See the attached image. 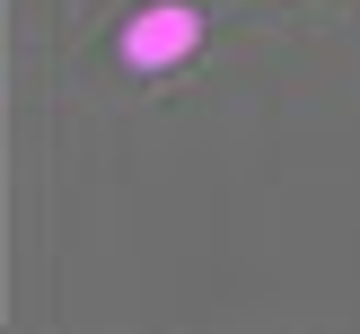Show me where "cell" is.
Listing matches in <instances>:
<instances>
[{
  "instance_id": "1",
  "label": "cell",
  "mask_w": 360,
  "mask_h": 334,
  "mask_svg": "<svg viewBox=\"0 0 360 334\" xmlns=\"http://www.w3.org/2000/svg\"><path fill=\"white\" fill-rule=\"evenodd\" d=\"M193 44H202V18H193L185 0H158V9H141L132 27H123V62L132 70H167V62H185Z\"/></svg>"
}]
</instances>
